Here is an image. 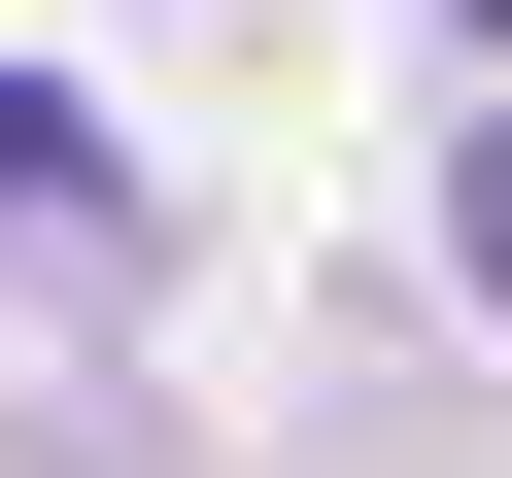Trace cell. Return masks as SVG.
<instances>
[{
  "instance_id": "6da1fadb",
  "label": "cell",
  "mask_w": 512,
  "mask_h": 478,
  "mask_svg": "<svg viewBox=\"0 0 512 478\" xmlns=\"http://www.w3.org/2000/svg\"><path fill=\"white\" fill-rule=\"evenodd\" d=\"M444 239H478V308H512V137H478V171H444Z\"/></svg>"
},
{
  "instance_id": "7a4b0ae2",
  "label": "cell",
  "mask_w": 512,
  "mask_h": 478,
  "mask_svg": "<svg viewBox=\"0 0 512 478\" xmlns=\"http://www.w3.org/2000/svg\"><path fill=\"white\" fill-rule=\"evenodd\" d=\"M0 171H35V103H0Z\"/></svg>"
}]
</instances>
